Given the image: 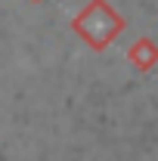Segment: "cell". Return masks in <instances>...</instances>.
Returning <instances> with one entry per match:
<instances>
[{
    "mask_svg": "<svg viewBox=\"0 0 158 161\" xmlns=\"http://www.w3.org/2000/svg\"><path fill=\"white\" fill-rule=\"evenodd\" d=\"M34 3H40V0H34Z\"/></svg>",
    "mask_w": 158,
    "mask_h": 161,
    "instance_id": "3",
    "label": "cell"
},
{
    "mask_svg": "<svg viewBox=\"0 0 158 161\" xmlns=\"http://www.w3.org/2000/svg\"><path fill=\"white\" fill-rule=\"evenodd\" d=\"M127 59L133 62V68H139V71H152L158 65V43H152L149 37H139L127 50Z\"/></svg>",
    "mask_w": 158,
    "mask_h": 161,
    "instance_id": "2",
    "label": "cell"
},
{
    "mask_svg": "<svg viewBox=\"0 0 158 161\" xmlns=\"http://www.w3.org/2000/svg\"><path fill=\"white\" fill-rule=\"evenodd\" d=\"M71 31L90 50H105L124 31V19L109 0H90V6L78 13V19L71 22Z\"/></svg>",
    "mask_w": 158,
    "mask_h": 161,
    "instance_id": "1",
    "label": "cell"
}]
</instances>
